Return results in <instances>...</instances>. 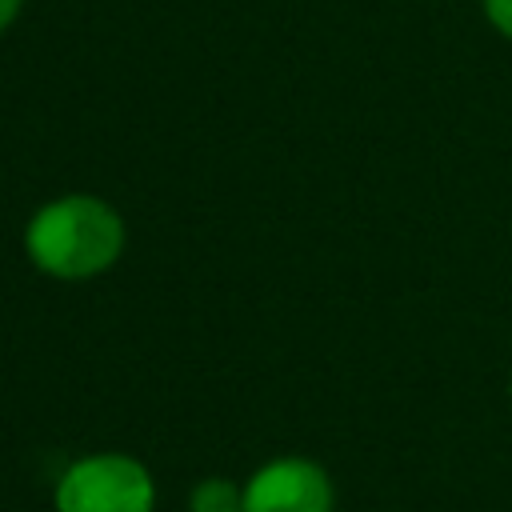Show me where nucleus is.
Masks as SVG:
<instances>
[{
  "label": "nucleus",
  "mask_w": 512,
  "mask_h": 512,
  "mask_svg": "<svg viewBox=\"0 0 512 512\" xmlns=\"http://www.w3.org/2000/svg\"><path fill=\"white\" fill-rule=\"evenodd\" d=\"M28 260L56 280H92L124 252V220L100 196H60L32 212L24 228Z\"/></svg>",
  "instance_id": "nucleus-1"
},
{
  "label": "nucleus",
  "mask_w": 512,
  "mask_h": 512,
  "mask_svg": "<svg viewBox=\"0 0 512 512\" xmlns=\"http://www.w3.org/2000/svg\"><path fill=\"white\" fill-rule=\"evenodd\" d=\"M152 472L124 452L80 456L56 480V512H152Z\"/></svg>",
  "instance_id": "nucleus-2"
},
{
  "label": "nucleus",
  "mask_w": 512,
  "mask_h": 512,
  "mask_svg": "<svg viewBox=\"0 0 512 512\" xmlns=\"http://www.w3.org/2000/svg\"><path fill=\"white\" fill-rule=\"evenodd\" d=\"M336 492L328 472L304 456L260 464L244 484V512H332Z\"/></svg>",
  "instance_id": "nucleus-3"
},
{
  "label": "nucleus",
  "mask_w": 512,
  "mask_h": 512,
  "mask_svg": "<svg viewBox=\"0 0 512 512\" xmlns=\"http://www.w3.org/2000/svg\"><path fill=\"white\" fill-rule=\"evenodd\" d=\"M188 512H244V488L224 476H208L192 488Z\"/></svg>",
  "instance_id": "nucleus-4"
},
{
  "label": "nucleus",
  "mask_w": 512,
  "mask_h": 512,
  "mask_svg": "<svg viewBox=\"0 0 512 512\" xmlns=\"http://www.w3.org/2000/svg\"><path fill=\"white\" fill-rule=\"evenodd\" d=\"M484 16L492 20V28L500 36L512 40V0H484Z\"/></svg>",
  "instance_id": "nucleus-5"
},
{
  "label": "nucleus",
  "mask_w": 512,
  "mask_h": 512,
  "mask_svg": "<svg viewBox=\"0 0 512 512\" xmlns=\"http://www.w3.org/2000/svg\"><path fill=\"white\" fill-rule=\"evenodd\" d=\"M20 4H24V0H0V32H4V28H8L12 20H16Z\"/></svg>",
  "instance_id": "nucleus-6"
}]
</instances>
